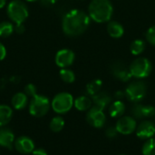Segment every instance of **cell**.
<instances>
[{"mask_svg": "<svg viewBox=\"0 0 155 155\" xmlns=\"http://www.w3.org/2000/svg\"><path fill=\"white\" fill-rule=\"evenodd\" d=\"M91 18L89 15L79 9H73L66 13L62 21L64 33L68 36H78L89 27Z\"/></svg>", "mask_w": 155, "mask_h": 155, "instance_id": "1", "label": "cell"}, {"mask_svg": "<svg viewBox=\"0 0 155 155\" xmlns=\"http://www.w3.org/2000/svg\"><path fill=\"white\" fill-rule=\"evenodd\" d=\"M90 18L99 24L109 22L114 14V6L110 0H92L88 7Z\"/></svg>", "mask_w": 155, "mask_h": 155, "instance_id": "2", "label": "cell"}, {"mask_svg": "<svg viewBox=\"0 0 155 155\" xmlns=\"http://www.w3.org/2000/svg\"><path fill=\"white\" fill-rule=\"evenodd\" d=\"M8 17L15 25L23 24L28 17V9L24 2L21 0L11 1L6 9Z\"/></svg>", "mask_w": 155, "mask_h": 155, "instance_id": "3", "label": "cell"}, {"mask_svg": "<svg viewBox=\"0 0 155 155\" xmlns=\"http://www.w3.org/2000/svg\"><path fill=\"white\" fill-rule=\"evenodd\" d=\"M129 69L133 77L137 79H143L151 74L153 64L149 59L145 57H138L131 63Z\"/></svg>", "mask_w": 155, "mask_h": 155, "instance_id": "4", "label": "cell"}, {"mask_svg": "<svg viewBox=\"0 0 155 155\" xmlns=\"http://www.w3.org/2000/svg\"><path fill=\"white\" fill-rule=\"evenodd\" d=\"M74 97L69 93H59L52 100V109L59 114L68 113L74 106Z\"/></svg>", "mask_w": 155, "mask_h": 155, "instance_id": "5", "label": "cell"}, {"mask_svg": "<svg viewBox=\"0 0 155 155\" xmlns=\"http://www.w3.org/2000/svg\"><path fill=\"white\" fill-rule=\"evenodd\" d=\"M125 96L133 103H139L144 99L147 94V85L143 81H134L125 89Z\"/></svg>", "mask_w": 155, "mask_h": 155, "instance_id": "6", "label": "cell"}, {"mask_svg": "<svg viewBox=\"0 0 155 155\" xmlns=\"http://www.w3.org/2000/svg\"><path fill=\"white\" fill-rule=\"evenodd\" d=\"M50 109V102L47 97L36 94L32 97L29 104V113L35 117L45 116Z\"/></svg>", "mask_w": 155, "mask_h": 155, "instance_id": "7", "label": "cell"}, {"mask_svg": "<svg viewBox=\"0 0 155 155\" xmlns=\"http://www.w3.org/2000/svg\"><path fill=\"white\" fill-rule=\"evenodd\" d=\"M86 121L94 128H102L105 124L106 116L103 109L97 106H92L86 114Z\"/></svg>", "mask_w": 155, "mask_h": 155, "instance_id": "8", "label": "cell"}, {"mask_svg": "<svg viewBox=\"0 0 155 155\" xmlns=\"http://www.w3.org/2000/svg\"><path fill=\"white\" fill-rule=\"evenodd\" d=\"M119 134L124 135L132 134L134 131H136L137 124L135 118L133 116H123L120 117L115 125Z\"/></svg>", "mask_w": 155, "mask_h": 155, "instance_id": "9", "label": "cell"}, {"mask_svg": "<svg viewBox=\"0 0 155 155\" xmlns=\"http://www.w3.org/2000/svg\"><path fill=\"white\" fill-rule=\"evenodd\" d=\"M111 73L114 78L122 82H129L133 77L129 67H126V65L121 61H116L112 64Z\"/></svg>", "mask_w": 155, "mask_h": 155, "instance_id": "10", "label": "cell"}, {"mask_svg": "<svg viewBox=\"0 0 155 155\" xmlns=\"http://www.w3.org/2000/svg\"><path fill=\"white\" fill-rule=\"evenodd\" d=\"M155 112V107L153 105H145L139 103H135L132 109L131 114L134 118L135 119H144V118H151L153 117Z\"/></svg>", "mask_w": 155, "mask_h": 155, "instance_id": "11", "label": "cell"}, {"mask_svg": "<svg viewBox=\"0 0 155 155\" xmlns=\"http://www.w3.org/2000/svg\"><path fill=\"white\" fill-rule=\"evenodd\" d=\"M75 59L74 53L70 49H61L55 54V64L61 68H67L73 64Z\"/></svg>", "mask_w": 155, "mask_h": 155, "instance_id": "12", "label": "cell"}, {"mask_svg": "<svg viewBox=\"0 0 155 155\" xmlns=\"http://www.w3.org/2000/svg\"><path fill=\"white\" fill-rule=\"evenodd\" d=\"M155 134V124L148 120L143 121L136 128V135L141 140H148Z\"/></svg>", "mask_w": 155, "mask_h": 155, "instance_id": "13", "label": "cell"}, {"mask_svg": "<svg viewBox=\"0 0 155 155\" xmlns=\"http://www.w3.org/2000/svg\"><path fill=\"white\" fill-rule=\"evenodd\" d=\"M15 149L22 153V154H28L33 153L35 150V143L32 139L27 136H20L18 137L14 143Z\"/></svg>", "mask_w": 155, "mask_h": 155, "instance_id": "14", "label": "cell"}, {"mask_svg": "<svg viewBox=\"0 0 155 155\" xmlns=\"http://www.w3.org/2000/svg\"><path fill=\"white\" fill-rule=\"evenodd\" d=\"M92 101L94 106H97L101 109H104L112 103V96L107 92H99L94 96H92Z\"/></svg>", "mask_w": 155, "mask_h": 155, "instance_id": "15", "label": "cell"}, {"mask_svg": "<svg viewBox=\"0 0 155 155\" xmlns=\"http://www.w3.org/2000/svg\"><path fill=\"white\" fill-rule=\"evenodd\" d=\"M14 143L15 135L12 133V131L5 128L0 129V146L6 148L8 150H12Z\"/></svg>", "mask_w": 155, "mask_h": 155, "instance_id": "16", "label": "cell"}, {"mask_svg": "<svg viewBox=\"0 0 155 155\" xmlns=\"http://www.w3.org/2000/svg\"><path fill=\"white\" fill-rule=\"evenodd\" d=\"M107 32L113 38H120L124 34V26L117 21H109L107 25Z\"/></svg>", "mask_w": 155, "mask_h": 155, "instance_id": "17", "label": "cell"}, {"mask_svg": "<svg viewBox=\"0 0 155 155\" xmlns=\"http://www.w3.org/2000/svg\"><path fill=\"white\" fill-rule=\"evenodd\" d=\"M125 112V104L122 100H116L109 107L110 116L113 118H120Z\"/></svg>", "mask_w": 155, "mask_h": 155, "instance_id": "18", "label": "cell"}, {"mask_svg": "<svg viewBox=\"0 0 155 155\" xmlns=\"http://www.w3.org/2000/svg\"><path fill=\"white\" fill-rule=\"evenodd\" d=\"M28 96L25 93H16L11 100V104L15 110H22L26 107Z\"/></svg>", "mask_w": 155, "mask_h": 155, "instance_id": "19", "label": "cell"}, {"mask_svg": "<svg viewBox=\"0 0 155 155\" xmlns=\"http://www.w3.org/2000/svg\"><path fill=\"white\" fill-rule=\"evenodd\" d=\"M93 104V101L90 97L85 96V95H82L77 97L74 102V106L81 112L84 111H88Z\"/></svg>", "mask_w": 155, "mask_h": 155, "instance_id": "20", "label": "cell"}, {"mask_svg": "<svg viewBox=\"0 0 155 155\" xmlns=\"http://www.w3.org/2000/svg\"><path fill=\"white\" fill-rule=\"evenodd\" d=\"M13 110L8 105L0 104V127L6 125L12 119Z\"/></svg>", "mask_w": 155, "mask_h": 155, "instance_id": "21", "label": "cell"}, {"mask_svg": "<svg viewBox=\"0 0 155 155\" xmlns=\"http://www.w3.org/2000/svg\"><path fill=\"white\" fill-rule=\"evenodd\" d=\"M103 82L100 79H94L92 82H90L86 85V93L90 96H94L97 93H99L102 89Z\"/></svg>", "mask_w": 155, "mask_h": 155, "instance_id": "22", "label": "cell"}, {"mask_svg": "<svg viewBox=\"0 0 155 155\" xmlns=\"http://www.w3.org/2000/svg\"><path fill=\"white\" fill-rule=\"evenodd\" d=\"M130 50L134 55H140L145 50V42L142 39L134 40L131 44Z\"/></svg>", "mask_w": 155, "mask_h": 155, "instance_id": "23", "label": "cell"}, {"mask_svg": "<svg viewBox=\"0 0 155 155\" xmlns=\"http://www.w3.org/2000/svg\"><path fill=\"white\" fill-rule=\"evenodd\" d=\"M14 25L11 22L4 21L0 23V36L1 37H8L14 32Z\"/></svg>", "mask_w": 155, "mask_h": 155, "instance_id": "24", "label": "cell"}, {"mask_svg": "<svg viewBox=\"0 0 155 155\" xmlns=\"http://www.w3.org/2000/svg\"><path fill=\"white\" fill-rule=\"evenodd\" d=\"M60 77L61 79L64 82V83H67V84H72L75 81V74L74 73L68 69V68H62L60 70Z\"/></svg>", "mask_w": 155, "mask_h": 155, "instance_id": "25", "label": "cell"}, {"mask_svg": "<svg viewBox=\"0 0 155 155\" xmlns=\"http://www.w3.org/2000/svg\"><path fill=\"white\" fill-rule=\"evenodd\" d=\"M64 126V121L61 116H55L52 119V121L50 122V129L52 132L54 133H58L60 131L63 130Z\"/></svg>", "mask_w": 155, "mask_h": 155, "instance_id": "26", "label": "cell"}, {"mask_svg": "<svg viewBox=\"0 0 155 155\" xmlns=\"http://www.w3.org/2000/svg\"><path fill=\"white\" fill-rule=\"evenodd\" d=\"M143 155H155V139L151 138L146 140L142 149Z\"/></svg>", "mask_w": 155, "mask_h": 155, "instance_id": "27", "label": "cell"}, {"mask_svg": "<svg viewBox=\"0 0 155 155\" xmlns=\"http://www.w3.org/2000/svg\"><path fill=\"white\" fill-rule=\"evenodd\" d=\"M145 36L149 44H151L152 45H155V25L147 30Z\"/></svg>", "mask_w": 155, "mask_h": 155, "instance_id": "28", "label": "cell"}, {"mask_svg": "<svg viewBox=\"0 0 155 155\" xmlns=\"http://www.w3.org/2000/svg\"><path fill=\"white\" fill-rule=\"evenodd\" d=\"M25 94L29 97H34L36 95V87L33 84H28L25 87Z\"/></svg>", "mask_w": 155, "mask_h": 155, "instance_id": "29", "label": "cell"}, {"mask_svg": "<svg viewBox=\"0 0 155 155\" xmlns=\"http://www.w3.org/2000/svg\"><path fill=\"white\" fill-rule=\"evenodd\" d=\"M118 134H119V133H118V131H117V129H116L115 126H109V127L106 129V131H105V135H106L109 139H114V138H115V137L117 136Z\"/></svg>", "mask_w": 155, "mask_h": 155, "instance_id": "30", "label": "cell"}, {"mask_svg": "<svg viewBox=\"0 0 155 155\" xmlns=\"http://www.w3.org/2000/svg\"><path fill=\"white\" fill-rule=\"evenodd\" d=\"M6 56V49L5 47V45L0 43V61L4 60Z\"/></svg>", "mask_w": 155, "mask_h": 155, "instance_id": "31", "label": "cell"}, {"mask_svg": "<svg viewBox=\"0 0 155 155\" xmlns=\"http://www.w3.org/2000/svg\"><path fill=\"white\" fill-rule=\"evenodd\" d=\"M32 153H33V155H47L46 151L45 149H43V148L35 149Z\"/></svg>", "mask_w": 155, "mask_h": 155, "instance_id": "32", "label": "cell"}, {"mask_svg": "<svg viewBox=\"0 0 155 155\" xmlns=\"http://www.w3.org/2000/svg\"><path fill=\"white\" fill-rule=\"evenodd\" d=\"M124 96H125V93L122 91H117L114 94V97L116 98V100H122Z\"/></svg>", "mask_w": 155, "mask_h": 155, "instance_id": "33", "label": "cell"}, {"mask_svg": "<svg viewBox=\"0 0 155 155\" xmlns=\"http://www.w3.org/2000/svg\"><path fill=\"white\" fill-rule=\"evenodd\" d=\"M15 31L17 32V33H23L24 31H25V26H24V25L23 24H21V25H16V26H15Z\"/></svg>", "mask_w": 155, "mask_h": 155, "instance_id": "34", "label": "cell"}, {"mask_svg": "<svg viewBox=\"0 0 155 155\" xmlns=\"http://www.w3.org/2000/svg\"><path fill=\"white\" fill-rule=\"evenodd\" d=\"M57 0H42V3L45 5H54Z\"/></svg>", "mask_w": 155, "mask_h": 155, "instance_id": "35", "label": "cell"}, {"mask_svg": "<svg viewBox=\"0 0 155 155\" xmlns=\"http://www.w3.org/2000/svg\"><path fill=\"white\" fill-rule=\"evenodd\" d=\"M6 4V0H0V9L3 8Z\"/></svg>", "mask_w": 155, "mask_h": 155, "instance_id": "36", "label": "cell"}, {"mask_svg": "<svg viewBox=\"0 0 155 155\" xmlns=\"http://www.w3.org/2000/svg\"><path fill=\"white\" fill-rule=\"evenodd\" d=\"M27 2H35V1H36V0H26Z\"/></svg>", "mask_w": 155, "mask_h": 155, "instance_id": "37", "label": "cell"}, {"mask_svg": "<svg viewBox=\"0 0 155 155\" xmlns=\"http://www.w3.org/2000/svg\"><path fill=\"white\" fill-rule=\"evenodd\" d=\"M153 117H154V118H155V112H154V115H153Z\"/></svg>", "mask_w": 155, "mask_h": 155, "instance_id": "38", "label": "cell"}, {"mask_svg": "<svg viewBox=\"0 0 155 155\" xmlns=\"http://www.w3.org/2000/svg\"><path fill=\"white\" fill-rule=\"evenodd\" d=\"M120 155H125V154H120Z\"/></svg>", "mask_w": 155, "mask_h": 155, "instance_id": "39", "label": "cell"}]
</instances>
